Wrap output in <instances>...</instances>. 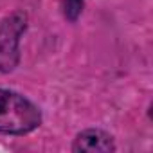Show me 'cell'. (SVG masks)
<instances>
[{
    "instance_id": "1",
    "label": "cell",
    "mask_w": 153,
    "mask_h": 153,
    "mask_svg": "<svg viewBox=\"0 0 153 153\" xmlns=\"http://www.w3.org/2000/svg\"><path fill=\"white\" fill-rule=\"evenodd\" d=\"M42 123L40 110L25 97L0 90V133H27Z\"/></svg>"
},
{
    "instance_id": "3",
    "label": "cell",
    "mask_w": 153,
    "mask_h": 153,
    "mask_svg": "<svg viewBox=\"0 0 153 153\" xmlns=\"http://www.w3.org/2000/svg\"><path fill=\"white\" fill-rule=\"evenodd\" d=\"M74 151L108 153V151H114V140L108 133L101 130H87L78 135V139L74 142Z\"/></svg>"
},
{
    "instance_id": "2",
    "label": "cell",
    "mask_w": 153,
    "mask_h": 153,
    "mask_svg": "<svg viewBox=\"0 0 153 153\" xmlns=\"http://www.w3.org/2000/svg\"><path fill=\"white\" fill-rule=\"evenodd\" d=\"M25 25L27 16L22 11H16L0 22V72H11L18 65V42Z\"/></svg>"
},
{
    "instance_id": "4",
    "label": "cell",
    "mask_w": 153,
    "mask_h": 153,
    "mask_svg": "<svg viewBox=\"0 0 153 153\" xmlns=\"http://www.w3.org/2000/svg\"><path fill=\"white\" fill-rule=\"evenodd\" d=\"M83 9V0H67L65 2V15L68 20H76Z\"/></svg>"
}]
</instances>
